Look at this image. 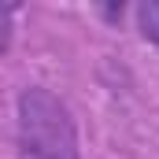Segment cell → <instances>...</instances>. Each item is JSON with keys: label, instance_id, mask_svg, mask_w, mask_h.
Wrapping results in <instances>:
<instances>
[{"label": "cell", "instance_id": "6da1fadb", "mask_svg": "<svg viewBox=\"0 0 159 159\" xmlns=\"http://www.w3.org/2000/svg\"><path fill=\"white\" fill-rule=\"evenodd\" d=\"M19 159H81L70 107L44 85H26L15 100Z\"/></svg>", "mask_w": 159, "mask_h": 159}, {"label": "cell", "instance_id": "7a4b0ae2", "mask_svg": "<svg viewBox=\"0 0 159 159\" xmlns=\"http://www.w3.org/2000/svg\"><path fill=\"white\" fill-rule=\"evenodd\" d=\"M137 22H141L144 41H152V44L159 48V0H148V4L137 7Z\"/></svg>", "mask_w": 159, "mask_h": 159}]
</instances>
